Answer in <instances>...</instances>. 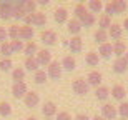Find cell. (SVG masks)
I'll use <instances>...</instances> for the list:
<instances>
[{"mask_svg":"<svg viewBox=\"0 0 128 120\" xmlns=\"http://www.w3.org/2000/svg\"><path fill=\"white\" fill-rule=\"evenodd\" d=\"M0 53H2V58H10L12 55V47H10V42H4L0 43Z\"/></svg>","mask_w":128,"mask_h":120,"instance_id":"cell-36","label":"cell"},{"mask_svg":"<svg viewBox=\"0 0 128 120\" xmlns=\"http://www.w3.org/2000/svg\"><path fill=\"white\" fill-rule=\"evenodd\" d=\"M0 115L2 117L12 115V105H10L8 102H0Z\"/></svg>","mask_w":128,"mask_h":120,"instance_id":"cell-39","label":"cell"},{"mask_svg":"<svg viewBox=\"0 0 128 120\" xmlns=\"http://www.w3.org/2000/svg\"><path fill=\"white\" fill-rule=\"evenodd\" d=\"M33 29H32V25H22L20 27V35H18V39L22 40V42H30V40L33 39Z\"/></svg>","mask_w":128,"mask_h":120,"instance_id":"cell-13","label":"cell"},{"mask_svg":"<svg viewBox=\"0 0 128 120\" xmlns=\"http://www.w3.org/2000/svg\"><path fill=\"white\" fill-rule=\"evenodd\" d=\"M38 52V47H37V43L33 42V40H30V42L25 43V47H24V53L27 55V57H35Z\"/></svg>","mask_w":128,"mask_h":120,"instance_id":"cell-27","label":"cell"},{"mask_svg":"<svg viewBox=\"0 0 128 120\" xmlns=\"http://www.w3.org/2000/svg\"><path fill=\"white\" fill-rule=\"evenodd\" d=\"M25 15H27V14L24 12V9L20 7L18 2H14V19L15 20H24Z\"/></svg>","mask_w":128,"mask_h":120,"instance_id":"cell-35","label":"cell"},{"mask_svg":"<svg viewBox=\"0 0 128 120\" xmlns=\"http://www.w3.org/2000/svg\"><path fill=\"white\" fill-rule=\"evenodd\" d=\"M7 39H8V35H7V30H5V27H0V43L7 42Z\"/></svg>","mask_w":128,"mask_h":120,"instance_id":"cell-44","label":"cell"},{"mask_svg":"<svg viewBox=\"0 0 128 120\" xmlns=\"http://www.w3.org/2000/svg\"><path fill=\"white\" fill-rule=\"evenodd\" d=\"M24 103H25V107L33 108V107H37L40 103V97H38L37 92H27V95L24 97Z\"/></svg>","mask_w":128,"mask_h":120,"instance_id":"cell-8","label":"cell"},{"mask_svg":"<svg viewBox=\"0 0 128 120\" xmlns=\"http://www.w3.org/2000/svg\"><path fill=\"white\" fill-rule=\"evenodd\" d=\"M102 73L98 72V70H92L90 73H88V75H86V83H88V85L90 87H100L102 85Z\"/></svg>","mask_w":128,"mask_h":120,"instance_id":"cell-10","label":"cell"},{"mask_svg":"<svg viewBox=\"0 0 128 120\" xmlns=\"http://www.w3.org/2000/svg\"><path fill=\"white\" fill-rule=\"evenodd\" d=\"M123 58H125V62L128 63V52H126V53H125V55H123Z\"/></svg>","mask_w":128,"mask_h":120,"instance_id":"cell-49","label":"cell"},{"mask_svg":"<svg viewBox=\"0 0 128 120\" xmlns=\"http://www.w3.org/2000/svg\"><path fill=\"white\" fill-rule=\"evenodd\" d=\"M110 4H112V7H113L115 15L125 14V12H126V9H128V5H126V2H125V0H112Z\"/></svg>","mask_w":128,"mask_h":120,"instance_id":"cell-23","label":"cell"},{"mask_svg":"<svg viewBox=\"0 0 128 120\" xmlns=\"http://www.w3.org/2000/svg\"><path fill=\"white\" fill-rule=\"evenodd\" d=\"M12 60L10 58H0V70L2 72H12Z\"/></svg>","mask_w":128,"mask_h":120,"instance_id":"cell-41","label":"cell"},{"mask_svg":"<svg viewBox=\"0 0 128 120\" xmlns=\"http://www.w3.org/2000/svg\"><path fill=\"white\" fill-rule=\"evenodd\" d=\"M42 113H43V117L45 118H52L53 115H57V105L53 103V102H45L43 103V107H42Z\"/></svg>","mask_w":128,"mask_h":120,"instance_id":"cell-14","label":"cell"},{"mask_svg":"<svg viewBox=\"0 0 128 120\" xmlns=\"http://www.w3.org/2000/svg\"><path fill=\"white\" fill-rule=\"evenodd\" d=\"M106 32H108V39H112V40H122L123 27H122L120 24H112V27H110Z\"/></svg>","mask_w":128,"mask_h":120,"instance_id":"cell-12","label":"cell"},{"mask_svg":"<svg viewBox=\"0 0 128 120\" xmlns=\"http://www.w3.org/2000/svg\"><path fill=\"white\" fill-rule=\"evenodd\" d=\"M68 48H70V52H72V53H78V52H82V48H83V40H82L78 35L72 37L70 42H68Z\"/></svg>","mask_w":128,"mask_h":120,"instance_id":"cell-15","label":"cell"},{"mask_svg":"<svg viewBox=\"0 0 128 120\" xmlns=\"http://www.w3.org/2000/svg\"><path fill=\"white\" fill-rule=\"evenodd\" d=\"M123 27H125V30H126V32H128V17H126V19H125V22H123Z\"/></svg>","mask_w":128,"mask_h":120,"instance_id":"cell-47","label":"cell"},{"mask_svg":"<svg viewBox=\"0 0 128 120\" xmlns=\"http://www.w3.org/2000/svg\"><path fill=\"white\" fill-rule=\"evenodd\" d=\"M47 24V15L42 14V12H33L30 15V25L33 27H43V25Z\"/></svg>","mask_w":128,"mask_h":120,"instance_id":"cell-9","label":"cell"},{"mask_svg":"<svg viewBox=\"0 0 128 120\" xmlns=\"http://www.w3.org/2000/svg\"><path fill=\"white\" fill-rule=\"evenodd\" d=\"M103 2L102 0H88V12H92V14L95 15V14H100L102 10H103Z\"/></svg>","mask_w":128,"mask_h":120,"instance_id":"cell-25","label":"cell"},{"mask_svg":"<svg viewBox=\"0 0 128 120\" xmlns=\"http://www.w3.org/2000/svg\"><path fill=\"white\" fill-rule=\"evenodd\" d=\"M86 12H88V9H86V7H85L83 4L75 5V10H73V14H75V19H76V20H80L82 17H83V15L86 14Z\"/></svg>","mask_w":128,"mask_h":120,"instance_id":"cell-38","label":"cell"},{"mask_svg":"<svg viewBox=\"0 0 128 120\" xmlns=\"http://www.w3.org/2000/svg\"><path fill=\"white\" fill-rule=\"evenodd\" d=\"M116 112H118L120 118H126L128 120V102H122V103L116 107Z\"/></svg>","mask_w":128,"mask_h":120,"instance_id":"cell-37","label":"cell"},{"mask_svg":"<svg viewBox=\"0 0 128 120\" xmlns=\"http://www.w3.org/2000/svg\"><path fill=\"white\" fill-rule=\"evenodd\" d=\"M93 37H95V42L102 45V43H105L106 40H108V32H106V30L98 29V30L95 32V35H93Z\"/></svg>","mask_w":128,"mask_h":120,"instance_id":"cell-34","label":"cell"},{"mask_svg":"<svg viewBox=\"0 0 128 120\" xmlns=\"http://www.w3.org/2000/svg\"><path fill=\"white\" fill-rule=\"evenodd\" d=\"M73 120H90V118H88L85 113H78V115H75V118H73Z\"/></svg>","mask_w":128,"mask_h":120,"instance_id":"cell-45","label":"cell"},{"mask_svg":"<svg viewBox=\"0 0 128 120\" xmlns=\"http://www.w3.org/2000/svg\"><path fill=\"white\" fill-rule=\"evenodd\" d=\"M24 68H25V72H33L35 73L38 68H40V65H38V62H37L35 57H27L25 62H24Z\"/></svg>","mask_w":128,"mask_h":120,"instance_id":"cell-20","label":"cell"},{"mask_svg":"<svg viewBox=\"0 0 128 120\" xmlns=\"http://www.w3.org/2000/svg\"><path fill=\"white\" fill-rule=\"evenodd\" d=\"M35 58H37V62H38L40 67H48L50 62H52V52L47 50V48H42V50H38V52H37Z\"/></svg>","mask_w":128,"mask_h":120,"instance_id":"cell-5","label":"cell"},{"mask_svg":"<svg viewBox=\"0 0 128 120\" xmlns=\"http://www.w3.org/2000/svg\"><path fill=\"white\" fill-rule=\"evenodd\" d=\"M110 27H112V17H108V15H100L98 17V29L102 30H108Z\"/></svg>","mask_w":128,"mask_h":120,"instance_id":"cell-30","label":"cell"},{"mask_svg":"<svg viewBox=\"0 0 128 120\" xmlns=\"http://www.w3.org/2000/svg\"><path fill=\"white\" fill-rule=\"evenodd\" d=\"M35 4H37V5H48V4H50V0H35Z\"/></svg>","mask_w":128,"mask_h":120,"instance_id":"cell-46","label":"cell"},{"mask_svg":"<svg viewBox=\"0 0 128 120\" xmlns=\"http://www.w3.org/2000/svg\"><path fill=\"white\" fill-rule=\"evenodd\" d=\"M92 120H105V118H103V117H102V115H95V117H93V118H92Z\"/></svg>","mask_w":128,"mask_h":120,"instance_id":"cell-48","label":"cell"},{"mask_svg":"<svg viewBox=\"0 0 128 120\" xmlns=\"http://www.w3.org/2000/svg\"><path fill=\"white\" fill-rule=\"evenodd\" d=\"M0 19L2 20L14 19V2H0Z\"/></svg>","mask_w":128,"mask_h":120,"instance_id":"cell-4","label":"cell"},{"mask_svg":"<svg viewBox=\"0 0 128 120\" xmlns=\"http://www.w3.org/2000/svg\"><path fill=\"white\" fill-rule=\"evenodd\" d=\"M62 65L58 63V60H52L50 65L47 67V75L48 78H52V80H58V78L62 77Z\"/></svg>","mask_w":128,"mask_h":120,"instance_id":"cell-1","label":"cell"},{"mask_svg":"<svg viewBox=\"0 0 128 120\" xmlns=\"http://www.w3.org/2000/svg\"><path fill=\"white\" fill-rule=\"evenodd\" d=\"M126 70H128V63L125 62L123 57L116 58V60L113 62V72H115V73H125Z\"/></svg>","mask_w":128,"mask_h":120,"instance_id":"cell-24","label":"cell"},{"mask_svg":"<svg viewBox=\"0 0 128 120\" xmlns=\"http://www.w3.org/2000/svg\"><path fill=\"white\" fill-rule=\"evenodd\" d=\"M78 22L82 24V27H92V25L96 22V17L92 14V12H86V14L83 15V17H82Z\"/></svg>","mask_w":128,"mask_h":120,"instance_id":"cell-28","label":"cell"},{"mask_svg":"<svg viewBox=\"0 0 128 120\" xmlns=\"http://www.w3.org/2000/svg\"><path fill=\"white\" fill-rule=\"evenodd\" d=\"M10 47H12V52L14 53H18V52H24L25 43L22 40H10Z\"/></svg>","mask_w":128,"mask_h":120,"instance_id":"cell-40","label":"cell"},{"mask_svg":"<svg viewBox=\"0 0 128 120\" xmlns=\"http://www.w3.org/2000/svg\"><path fill=\"white\" fill-rule=\"evenodd\" d=\"M7 35H8L10 40H20L18 35H20V27L18 25H10L7 29Z\"/></svg>","mask_w":128,"mask_h":120,"instance_id":"cell-33","label":"cell"},{"mask_svg":"<svg viewBox=\"0 0 128 120\" xmlns=\"http://www.w3.org/2000/svg\"><path fill=\"white\" fill-rule=\"evenodd\" d=\"M96 53H98V57H102V58H110V57H112V53H113V45L108 43V42L102 43Z\"/></svg>","mask_w":128,"mask_h":120,"instance_id":"cell-19","label":"cell"},{"mask_svg":"<svg viewBox=\"0 0 128 120\" xmlns=\"http://www.w3.org/2000/svg\"><path fill=\"white\" fill-rule=\"evenodd\" d=\"M20 7L24 9V12L27 15H32L33 12H37V4H35V0H18Z\"/></svg>","mask_w":128,"mask_h":120,"instance_id":"cell-18","label":"cell"},{"mask_svg":"<svg viewBox=\"0 0 128 120\" xmlns=\"http://www.w3.org/2000/svg\"><path fill=\"white\" fill-rule=\"evenodd\" d=\"M45 120H52V118H45Z\"/></svg>","mask_w":128,"mask_h":120,"instance_id":"cell-54","label":"cell"},{"mask_svg":"<svg viewBox=\"0 0 128 120\" xmlns=\"http://www.w3.org/2000/svg\"><path fill=\"white\" fill-rule=\"evenodd\" d=\"M66 30L72 34V37H75V35L80 34V30H82V24L78 22L76 19H72L66 22Z\"/></svg>","mask_w":128,"mask_h":120,"instance_id":"cell-21","label":"cell"},{"mask_svg":"<svg viewBox=\"0 0 128 120\" xmlns=\"http://www.w3.org/2000/svg\"><path fill=\"white\" fill-rule=\"evenodd\" d=\"M95 97L98 98L100 102H105L110 97V88H108V87H105V85L96 87V88H95Z\"/></svg>","mask_w":128,"mask_h":120,"instance_id":"cell-26","label":"cell"},{"mask_svg":"<svg viewBox=\"0 0 128 120\" xmlns=\"http://www.w3.org/2000/svg\"><path fill=\"white\" fill-rule=\"evenodd\" d=\"M83 2H85V0H80V4H83Z\"/></svg>","mask_w":128,"mask_h":120,"instance_id":"cell-51","label":"cell"},{"mask_svg":"<svg viewBox=\"0 0 128 120\" xmlns=\"http://www.w3.org/2000/svg\"><path fill=\"white\" fill-rule=\"evenodd\" d=\"M55 120H73V118H72V115L68 113V112L63 110V112H58L57 113V118Z\"/></svg>","mask_w":128,"mask_h":120,"instance_id":"cell-42","label":"cell"},{"mask_svg":"<svg viewBox=\"0 0 128 120\" xmlns=\"http://www.w3.org/2000/svg\"><path fill=\"white\" fill-rule=\"evenodd\" d=\"M40 40H42L43 45H55L57 43V34L53 32V30H43L42 34H40Z\"/></svg>","mask_w":128,"mask_h":120,"instance_id":"cell-7","label":"cell"},{"mask_svg":"<svg viewBox=\"0 0 128 120\" xmlns=\"http://www.w3.org/2000/svg\"><path fill=\"white\" fill-rule=\"evenodd\" d=\"M27 120H38V118H35V117H28Z\"/></svg>","mask_w":128,"mask_h":120,"instance_id":"cell-50","label":"cell"},{"mask_svg":"<svg viewBox=\"0 0 128 120\" xmlns=\"http://www.w3.org/2000/svg\"><path fill=\"white\" fill-rule=\"evenodd\" d=\"M72 88H73V92H75L76 95H86L88 90H90V85L86 83L85 78H76L72 83Z\"/></svg>","mask_w":128,"mask_h":120,"instance_id":"cell-2","label":"cell"},{"mask_svg":"<svg viewBox=\"0 0 128 120\" xmlns=\"http://www.w3.org/2000/svg\"><path fill=\"white\" fill-rule=\"evenodd\" d=\"M103 10H105V15H108V17H112V15H115V12H113V7H112V4H105L103 5Z\"/></svg>","mask_w":128,"mask_h":120,"instance_id":"cell-43","label":"cell"},{"mask_svg":"<svg viewBox=\"0 0 128 120\" xmlns=\"http://www.w3.org/2000/svg\"><path fill=\"white\" fill-rule=\"evenodd\" d=\"M118 120H126V118H118Z\"/></svg>","mask_w":128,"mask_h":120,"instance_id":"cell-53","label":"cell"},{"mask_svg":"<svg viewBox=\"0 0 128 120\" xmlns=\"http://www.w3.org/2000/svg\"><path fill=\"white\" fill-rule=\"evenodd\" d=\"M27 92H28V88H27L25 82H14V85H12V95H14V98H17V100L24 98L27 95Z\"/></svg>","mask_w":128,"mask_h":120,"instance_id":"cell-3","label":"cell"},{"mask_svg":"<svg viewBox=\"0 0 128 120\" xmlns=\"http://www.w3.org/2000/svg\"><path fill=\"white\" fill-rule=\"evenodd\" d=\"M110 95L113 97L115 100L123 102V100H125V95H126V90H125V87H123V85L116 83V85L112 87V90H110Z\"/></svg>","mask_w":128,"mask_h":120,"instance_id":"cell-11","label":"cell"},{"mask_svg":"<svg viewBox=\"0 0 128 120\" xmlns=\"http://www.w3.org/2000/svg\"><path fill=\"white\" fill-rule=\"evenodd\" d=\"M102 117L105 120H116V117H118L116 107L112 105V103H103V107H102Z\"/></svg>","mask_w":128,"mask_h":120,"instance_id":"cell-6","label":"cell"},{"mask_svg":"<svg viewBox=\"0 0 128 120\" xmlns=\"http://www.w3.org/2000/svg\"><path fill=\"white\" fill-rule=\"evenodd\" d=\"M12 80L14 82H24L25 80V68L24 67L12 68Z\"/></svg>","mask_w":128,"mask_h":120,"instance_id":"cell-29","label":"cell"},{"mask_svg":"<svg viewBox=\"0 0 128 120\" xmlns=\"http://www.w3.org/2000/svg\"><path fill=\"white\" fill-rule=\"evenodd\" d=\"M85 62H86V65H90V67H96L98 62H100L98 53H96V52H88L85 55Z\"/></svg>","mask_w":128,"mask_h":120,"instance_id":"cell-31","label":"cell"},{"mask_svg":"<svg viewBox=\"0 0 128 120\" xmlns=\"http://www.w3.org/2000/svg\"><path fill=\"white\" fill-rule=\"evenodd\" d=\"M126 52H128V47H126V43H125L123 40H116V42L113 43V55H116V58L123 57Z\"/></svg>","mask_w":128,"mask_h":120,"instance_id":"cell-17","label":"cell"},{"mask_svg":"<svg viewBox=\"0 0 128 120\" xmlns=\"http://www.w3.org/2000/svg\"><path fill=\"white\" fill-rule=\"evenodd\" d=\"M47 78H48L47 72H45V70H42V68H38L37 72L33 73V82H35V83H38V85L45 83V82H47Z\"/></svg>","mask_w":128,"mask_h":120,"instance_id":"cell-32","label":"cell"},{"mask_svg":"<svg viewBox=\"0 0 128 120\" xmlns=\"http://www.w3.org/2000/svg\"><path fill=\"white\" fill-rule=\"evenodd\" d=\"M53 20L57 22V24H65V22H68V12H66V9H57L55 12H53Z\"/></svg>","mask_w":128,"mask_h":120,"instance_id":"cell-22","label":"cell"},{"mask_svg":"<svg viewBox=\"0 0 128 120\" xmlns=\"http://www.w3.org/2000/svg\"><path fill=\"white\" fill-rule=\"evenodd\" d=\"M4 2H10V0H4ZM17 2H18V0H17Z\"/></svg>","mask_w":128,"mask_h":120,"instance_id":"cell-52","label":"cell"},{"mask_svg":"<svg viewBox=\"0 0 128 120\" xmlns=\"http://www.w3.org/2000/svg\"><path fill=\"white\" fill-rule=\"evenodd\" d=\"M60 65H62L63 70H66V72H73L76 68V60L72 55H66V57H63V60L60 62Z\"/></svg>","mask_w":128,"mask_h":120,"instance_id":"cell-16","label":"cell"}]
</instances>
